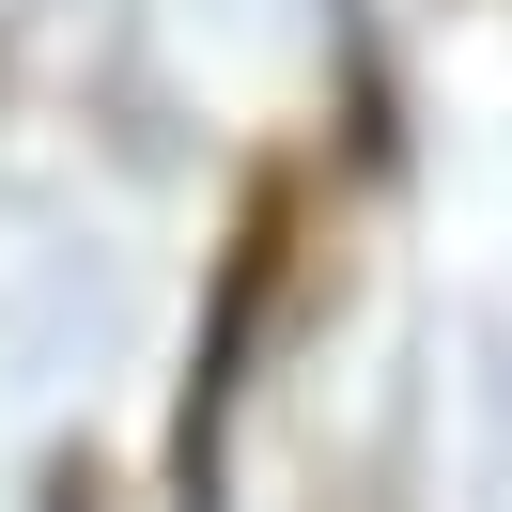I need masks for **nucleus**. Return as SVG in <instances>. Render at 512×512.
I'll return each mask as SVG.
<instances>
[{
	"label": "nucleus",
	"mask_w": 512,
	"mask_h": 512,
	"mask_svg": "<svg viewBox=\"0 0 512 512\" xmlns=\"http://www.w3.org/2000/svg\"><path fill=\"white\" fill-rule=\"evenodd\" d=\"M47 512H94V497H78V481H47Z\"/></svg>",
	"instance_id": "f257e3e1"
}]
</instances>
